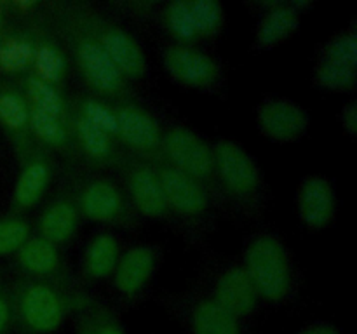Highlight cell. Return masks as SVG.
<instances>
[{"label":"cell","mask_w":357,"mask_h":334,"mask_svg":"<svg viewBox=\"0 0 357 334\" xmlns=\"http://www.w3.org/2000/svg\"><path fill=\"white\" fill-rule=\"evenodd\" d=\"M13 305L14 326L21 334H54L68 313L65 296L44 278L20 285Z\"/></svg>","instance_id":"1"},{"label":"cell","mask_w":357,"mask_h":334,"mask_svg":"<svg viewBox=\"0 0 357 334\" xmlns=\"http://www.w3.org/2000/svg\"><path fill=\"white\" fill-rule=\"evenodd\" d=\"M243 268L260 298L275 303L289 294L291 268L286 247L278 237L260 235L251 240L244 254Z\"/></svg>","instance_id":"2"},{"label":"cell","mask_w":357,"mask_h":334,"mask_svg":"<svg viewBox=\"0 0 357 334\" xmlns=\"http://www.w3.org/2000/svg\"><path fill=\"white\" fill-rule=\"evenodd\" d=\"M160 148L166 153L169 166L194 180H209L215 173L213 148H209L201 136L187 127H171L160 139Z\"/></svg>","instance_id":"3"},{"label":"cell","mask_w":357,"mask_h":334,"mask_svg":"<svg viewBox=\"0 0 357 334\" xmlns=\"http://www.w3.org/2000/svg\"><path fill=\"white\" fill-rule=\"evenodd\" d=\"M72 42L75 63L87 86L103 96H122L126 79L105 54L94 35H75Z\"/></svg>","instance_id":"4"},{"label":"cell","mask_w":357,"mask_h":334,"mask_svg":"<svg viewBox=\"0 0 357 334\" xmlns=\"http://www.w3.org/2000/svg\"><path fill=\"white\" fill-rule=\"evenodd\" d=\"M215 173L230 195L248 198L260 186V173L250 153L234 141H220L213 148Z\"/></svg>","instance_id":"5"},{"label":"cell","mask_w":357,"mask_h":334,"mask_svg":"<svg viewBox=\"0 0 357 334\" xmlns=\"http://www.w3.org/2000/svg\"><path fill=\"white\" fill-rule=\"evenodd\" d=\"M162 63L174 82L190 89H206L218 82L220 66L215 59L199 49L174 44L164 51Z\"/></svg>","instance_id":"6"},{"label":"cell","mask_w":357,"mask_h":334,"mask_svg":"<svg viewBox=\"0 0 357 334\" xmlns=\"http://www.w3.org/2000/svg\"><path fill=\"white\" fill-rule=\"evenodd\" d=\"M257 124L275 143L298 141L309 129V113L286 97L265 100L257 110Z\"/></svg>","instance_id":"7"},{"label":"cell","mask_w":357,"mask_h":334,"mask_svg":"<svg viewBox=\"0 0 357 334\" xmlns=\"http://www.w3.org/2000/svg\"><path fill=\"white\" fill-rule=\"evenodd\" d=\"M94 38L124 79H142L145 75V54L132 35L115 24L103 23Z\"/></svg>","instance_id":"8"},{"label":"cell","mask_w":357,"mask_h":334,"mask_svg":"<svg viewBox=\"0 0 357 334\" xmlns=\"http://www.w3.org/2000/svg\"><path fill=\"white\" fill-rule=\"evenodd\" d=\"M167 207L183 216H199L208 207V195L201 181L166 164L157 169Z\"/></svg>","instance_id":"9"},{"label":"cell","mask_w":357,"mask_h":334,"mask_svg":"<svg viewBox=\"0 0 357 334\" xmlns=\"http://www.w3.org/2000/svg\"><path fill=\"white\" fill-rule=\"evenodd\" d=\"M117 136L124 145L138 153L152 155L160 148V127L155 118L136 104H121L115 108Z\"/></svg>","instance_id":"10"},{"label":"cell","mask_w":357,"mask_h":334,"mask_svg":"<svg viewBox=\"0 0 357 334\" xmlns=\"http://www.w3.org/2000/svg\"><path fill=\"white\" fill-rule=\"evenodd\" d=\"M296 209L307 228H326L335 216V190L330 181L323 176L305 177L296 195Z\"/></svg>","instance_id":"11"},{"label":"cell","mask_w":357,"mask_h":334,"mask_svg":"<svg viewBox=\"0 0 357 334\" xmlns=\"http://www.w3.org/2000/svg\"><path fill=\"white\" fill-rule=\"evenodd\" d=\"M77 209L91 221L115 223L124 218V195L108 180H93L80 190Z\"/></svg>","instance_id":"12"},{"label":"cell","mask_w":357,"mask_h":334,"mask_svg":"<svg viewBox=\"0 0 357 334\" xmlns=\"http://www.w3.org/2000/svg\"><path fill=\"white\" fill-rule=\"evenodd\" d=\"M213 299L237 319H243L257 310L260 296L246 270L243 267H234L220 275Z\"/></svg>","instance_id":"13"},{"label":"cell","mask_w":357,"mask_h":334,"mask_svg":"<svg viewBox=\"0 0 357 334\" xmlns=\"http://www.w3.org/2000/svg\"><path fill=\"white\" fill-rule=\"evenodd\" d=\"M155 268V253L149 246H135L126 250L117 261L114 270V284L119 294L135 298L146 282L150 280Z\"/></svg>","instance_id":"14"},{"label":"cell","mask_w":357,"mask_h":334,"mask_svg":"<svg viewBox=\"0 0 357 334\" xmlns=\"http://www.w3.org/2000/svg\"><path fill=\"white\" fill-rule=\"evenodd\" d=\"M129 195L132 204L146 218H162L167 214L169 207L164 198L157 170L145 164H136L128 174Z\"/></svg>","instance_id":"15"},{"label":"cell","mask_w":357,"mask_h":334,"mask_svg":"<svg viewBox=\"0 0 357 334\" xmlns=\"http://www.w3.org/2000/svg\"><path fill=\"white\" fill-rule=\"evenodd\" d=\"M190 334H243L241 319L213 298L202 299L188 313Z\"/></svg>","instance_id":"16"},{"label":"cell","mask_w":357,"mask_h":334,"mask_svg":"<svg viewBox=\"0 0 357 334\" xmlns=\"http://www.w3.org/2000/svg\"><path fill=\"white\" fill-rule=\"evenodd\" d=\"M300 13H296L289 3H275L265 13L258 23L255 44L258 49H272L291 37L298 28Z\"/></svg>","instance_id":"17"},{"label":"cell","mask_w":357,"mask_h":334,"mask_svg":"<svg viewBox=\"0 0 357 334\" xmlns=\"http://www.w3.org/2000/svg\"><path fill=\"white\" fill-rule=\"evenodd\" d=\"M16 254L21 270L37 278L51 277L61 267L58 246L42 237H30Z\"/></svg>","instance_id":"18"},{"label":"cell","mask_w":357,"mask_h":334,"mask_svg":"<svg viewBox=\"0 0 357 334\" xmlns=\"http://www.w3.org/2000/svg\"><path fill=\"white\" fill-rule=\"evenodd\" d=\"M79 225V211L70 200H56L45 207L38 219V230L42 239L51 244L68 242Z\"/></svg>","instance_id":"19"},{"label":"cell","mask_w":357,"mask_h":334,"mask_svg":"<svg viewBox=\"0 0 357 334\" xmlns=\"http://www.w3.org/2000/svg\"><path fill=\"white\" fill-rule=\"evenodd\" d=\"M121 257L119 242L112 233H98L84 253V271L93 280H103L114 273Z\"/></svg>","instance_id":"20"},{"label":"cell","mask_w":357,"mask_h":334,"mask_svg":"<svg viewBox=\"0 0 357 334\" xmlns=\"http://www.w3.org/2000/svg\"><path fill=\"white\" fill-rule=\"evenodd\" d=\"M51 170L45 160L33 159L21 169L14 186V205L17 209H30L37 204L49 184Z\"/></svg>","instance_id":"21"},{"label":"cell","mask_w":357,"mask_h":334,"mask_svg":"<svg viewBox=\"0 0 357 334\" xmlns=\"http://www.w3.org/2000/svg\"><path fill=\"white\" fill-rule=\"evenodd\" d=\"M75 132L80 143L84 155L89 160L98 164H108L114 157V141L112 136L98 129L86 118L77 113L75 117Z\"/></svg>","instance_id":"22"},{"label":"cell","mask_w":357,"mask_h":334,"mask_svg":"<svg viewBox=\"0 0 357 334\" xmlns=\"http://www.w3.org/2000/svg\"><path fill=\"white\" fill-rule=\"evenodd\" d=\"M31 65L35 68V77L51 84V86H58L66 72L65 56L52 44H42L35 47Z\"/></svg>","instance_id":"23"},{"label":"cell","mask_w":357,"mask_h":334,"mask_svg":"<svg viewBox=\"0 0 357 334\" xmlns=\"http://www.w3.org/2000/svg\"><path fill=\"white\" fill-rule=\"evenodd\" d=\"M164 23H166L167 31L181 44L188 45V42L199 38L194 17H192L190 7H188V0L171 2L164 10Z\"/></svg>","instance_id":"24"},{"label":"cell","mask_w":357,"mask_h":334,"mask_svg":"<svg viewBox=\"0 0 357 334\" xmlns=\"http://www.w3.org/2000/svg\"><path fill=\"white\" fill-rule=\"evenodd\" d=\"M26 96L30 100L31 108H37V110L54 115V117H63L65 103H63V97L56 86H51L38 77L31 75L26 80Z\"/></svg>","instance_id":"25"},{"label":"cell","mask_w":357,"mask_h":334,"mask_svg":"<svg viewBox=\"0 0 357 334\" xmlns=\"http://www.w3.org/2000/svg\"><path fill=\"white\" fill-rule=\"evenodd\" d=\"M28 129L33 132L35 138H38L49 146H63L66 143V129L63 125L61 118L37 110V108L30 106Z\"/></svg>","instance_id":"26"},{"label":"cell","mask_w":357,"mask_h":334,"mask_svg":"<svg viewBox=\"0 0 357 334\" xmlns=\"http://www.w3.org/2000/svg\"><path fill=\"white\" fill-rule=\"evenodd\" d=\"M316 84L328 90H351L357 84V68L321 58L316 68Z\"/></svg>","instance_id":"27"},{"label":"cell","mask_w":357,"mask_h":334,"mask_svg":"<svg viewBox=\"0 0 357 334\" xmlns=\"http://www.w3.org/2000/svg\"><path fill=\"white\" fill-rule=\"evenodd\" d=\"M35 47L26 38H9L0 45V70L6 73H20L33 61Z\"/></svg>","instance_id":"28"},{"label":"cell","mask_w":357,"mask_h":334,"mask_svg":"<svg viewBox=\"0 0 357 334\" xmlns=\"http://www.w3.org/2000/svg\"><path fill=\"white\" fill-rule=\"evenodd\" d=\"M199 37H213L223 24V7L215 0H188Z\"/></svg>","instance_id":"29"},{"label":"cell","mask_w":357,"mask_h":334,"mask_svg":"<svg viewBox=\"0 0 357 334\" xmlns=\"http://www.w3.org/2000/svg\"><path fill=\"white\" fill-rule=\"evenodd\" d=\"M28 117H30V106L20 94L13 90L0 93V122L9 131L21 132L28 129Z\"/></svg>","instance_id":"30"},{"label":"cell","mask_w":357,"mask_h":334,"mask_svg":"<svg viewBox=\"0 0 357 334\" xmlns=\"http://www.w3.org/2000/svg\"><path fill=\"white\" fill-rule=\"evenodd\" d=\"M79 115L96 125L98 129L107 132L108 136H117V115L114 108L107 106L103 101L86 97L79 106Z\"/></svg>","instance_id":"31"},{"label":"cell","mask_w":357,"mask_h":334,"mask_svg":"<svg viewBox=\"0 0 357 334\" xmlns=\"http://www.w3.org/2000/svg\"><path fill=\"white\" fill-rule=\"evenodd\" d=\"M30 239V226L21 218H0V256H9L20 250Z\"/></svg>","instance_id":"32"},{"label":"cell","mask_w":357,"mask_h":334,"mask_svg":"<svg viewBox=\"0 0 357 334\" xmlns=\"http://www.w3.org/2000/svg\"><path fill=\"white\" fill-rule=\"evenodd\" d=\"M323 59L357 68V38L354 33H340L331 38L323 52Z\"/></svg>","instance_id":"33"},{"label":"cell","mask_w":357,"mask_h":334,"mask_svg":"<svg viewBox=\"0 0 357 334\" xmlns=\"http://www.w3.org/2000/svg\"><path fill=\"white\" fill-rule=\"evenodd\" d=\"M84 313L89 317L91 324L98 331V334H126V329L122 327V324L119 322V319L110 310L98 305H89L84 310Z\"/></svg>","instance_id":"34"},{"label":"cell","mask_w":357,"mask_h":334,"mask_svg":"<svg viewBox=\"0 0 357 334\" xmlns=\"http://www.w3.org/2000/svg\"><path fill=\"white\" fill-rule=\"evenodd\" d=\"M14 326V305L13 298L3 291L0 284V334H9Z\"/></svg>","instance_id":"35"},{"label":"cell","mask_w":357,"mask_h":334,"mask_svg":"<svg viewBox=\"0 0 357 334\" xmlns=\"http://www.w3.org/2000/svg\"><path fill=\"white\" fill-rule=\"evenodd\" d=\"M342 125L347 131V134L351 138H356L357 132V103L356 101H351L347 106L342 110Z\"/></svg>","instance_id":"36"},{"label":"cell","mask_w":357,"mask_h":334,"mask_svg":"<svg viewBox=\"0 0 357 334\" xmlns=\"http://www.w3.org/2000/svg\"><path fill=\"white\" fill-rule=\"evenodd\" d=\"M296 334H340V331L328 322H314L309 326L302 327Z\"/></svg>","instance_id":"37"},{"label":"cell","mask_w":357,"mask_h":334,"mask_svg":"<svg viewBox=\"0 0 357 334\" xmlns=\"http://www.w3.org/2000/svg\"><path fill=\"white\" fill-rule=\"evenodd\" d=\"M77 334H98V331L94 329V326L91 324L89 317L86 313H80L79 319H77Z\"/></svg>","instance_id":"38"},{"label":"cell","mask_w":357,"mask_h":334,"mask_svg":"<svg viewBox=\"0 0 357 334\" xmlns=\"http://www.w3.org/2000/svg\"><path fill=\"white\" fill-rule=\"evenodd\" d=\"M16 6L21 7V9H28V7H33L35 3L33 2H17Z\"/></svg>","instance_id":"39"}]
</instances>
